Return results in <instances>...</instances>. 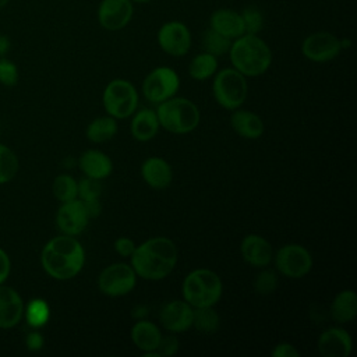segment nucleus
Returning <instances> with one entry per match:
<instances>
[{"mask_svg":"<svg viewBox=\"0 0 357 357\" xmlns=\"http://www.w3.org/2000/svg\"><path fill=\"white\" fill-rule=\"evenodd\" d=\"M130 258L135 275L148 280H159L176 266L177 247L166 237H155L135 247Z\"/></svg>","mask_w":357,"mask_h":357,"instance_id":"1","label":"nucleus"},{"mask_svg":"<svg viewBox=\"0 0 357 357\" xmlns=\"http://www.w3.org/2000/svg\"><path fill=\"white\" fill-rule=\"evenodd\" d=\"M85 254L82 245L68 234L49 240L40 254V264L46 273L57 280L74 278L84 266Z\"/></svg>","mask_w":357,"mask_h":357,"instance_id":"2","label":"nucleus"},{"mask_svg":"<svg viewBox=\"0 0 357 357\" xmlns=\"http://www.w3.org/2000/svg\"><path fill=\"white\" fill-rule=\"evenodd\" d=\"M229 56L233 68L244 77L261 75L272 63V52L268 43L258 35L251 33H244L233 39Z\"/></svg>","mask_w":357,"mask_h":357,"instance_id":"3","label":"nucleus"},{"mask_svg":"<svg viewBox=\"0 0 357 357\" xmlns=\"http://www.w3.org/2000/svg\"><path fill=\"white\" fill-rule=\"evenodd\" d=\"M222 280L209 269H195L187 275L183 283L184 300L195 308L212 307L222 296Z\"/></svg>","mask_w":357,"mask_h":357,"instance_id":"4","label":"nucleus"},{"mask_svg":"<svg viewBox=\"0 0 357 357\" xmlns=\"http://www.w3.org/2000/svg\"><path fill=\"white\" fill-rule=\"evenodd\" d=\"M156 116L159 124L173 134L190 132L199 123L198 107L185 98H173L159 103Z\"/></svg>","mask_w":357,"mask_h":357,"instance_id":"5","label":"nucleus"},{"mask_svg":"<svg viewBox=\"0 0 357 357\" xmlns=\"http://www.w3.org/2000/svg\"><path fill=\"white\" fill-rule=\"evenodd\" d=\"M212 91L216 102L220 106L234 110L244 103L248 86L245 77L240 71L236 68H223L216 74Z\"/></svg>","mask_w":357,"mask_h":357,"instance_id":"6","label":"nucleus"},{"mask_svg":"<svg viewBox=\"0 0 357 357\" xmlns=\"http://www.w3.org/2000/svg\"><path fill=\"white\" fill-rule=\"evenodd\" d=\"M138 105V93L134 85L126 79H113L103 92V106L116 119L131 116Z\"/></svg>","mask_w":357,"mask_h":357,"instance_id":"7","label":"nucleus"},{"mask_svg":"<svg viewBox=\"0 0 357 357\" xmlns=\"http://www.w3.org/2000/svg\"><path fill=\"white\" fill-rule=\"evenodd\" d=\"M180 79L174 70L158 67L152 70L142 82V93L152 103H162L170 99L178 89Z\"/></svg>","mask_w":357,"mask_h":357,"instance_id":"8","label":"nucleus"},{"mask_svg":"<svg viewBox=\"0 0 357 357\" xmlns=\"http://www.w3.org/2000/svg\"><path fill=\"white\" fill-rule=\"evenodd\" d=\"M137 282L132 266L127 264H113L102 271L98 278V287L102 293L117 297L130 293Z\"/></svg>","mask_w":357,"mask_h":357,"instance_id":"9","label":"nucleus"},{"mask_svg":"<svg viewBox=\"0 0 357 357\" xmlns=\"http://www.w3.org/2000/svg\"><path fill=\"white\" fill-rule=\"evenodd\" d=\"M275 265L278 271L284 276L298 279L310 272L312 266V258L303 245L286 244L278 251L275 257Z\"/></svg>","mask_w":357,"mask_h":357,"instance_id":"10","label":"nucleus"},{"mask_svg":"<svg viewBox=\"0 0 357 357\" xmlns=\"http://www.w3.org/2000/svg\"><path fill=\"white\" fill-rule=\"evenodd\" d=\"M340 50V39L336 35L326 31L310 33L301 43V52L304 57L315 63L333 60L339 56Z\"/></svg>","mask_w":357,"mask_h":357,"instance_id":"11","label":"nucleus"},{"mask_svg":"<svg viewBox=\"0 0 357 357\" xmlns=\"http://www.w3.org/2000/svg\"><path fill=\"white\" fill-rule=\"evenodd\" d=\"M158 43L165 53L180 57L191 47V32L181 21H167L158 31Z\"/></svg>","mask_w":357,"mask_h":357,"instance_id":"12","label":"nucleus"},{"mask_svg":"<svg viewBox=\"0 0 357 357\" xmlns=\"http://www.w3.org/2000/svg\"><path fill=\"white\" fill-rule=\"evenodd\" d=\"M132 15L134 3L131 0H102L96 11L98 22L106 31H120L126 28Z\"/></svg>","mask_w":357,"mask_h":357,"instance_id":"13","label":"nucleus"},{"mask_svg":"<svg viewBox=\"0 0 357 357\" xmlns=\"http://www.w3.org/2000/svg\"><path fill=\"white\" fill-rule=\"evenodd\" d=\"M88 213L81 199L63 202L56 215V225L63 234H79L88 225Z\"/></svg>","mask_w":357,"mask_h":357,"instance_id":"14","label":"nucleus"},{"mask_svg":"<svg viewBox=\"0 0 357 357\" xmlns=\"http://www.w3.org/2000/svg\"><path fill=\"white\" fill-rule=\"evenodd\" d=\"M24 317V301L17 290L0 284V329H10Z\"/></svg>","mask_w":357,"mask_h":357,"instance_id":"15","label":"nucleus"},{"mask_svg":"<svg viewBox=\"0 0 357 357\" xmlns=\"http://www.w3.org/2000/svg\"><path fill=\"white\" fill-rule=\"evenodd\" d=\"M194 310L187 301H170L160 311V322L170 332H183L192 325Z\"/></svg>","mask_w":357,"mask_h":357,"instance_id":"16","label":"nucleus"},{"mask_svg":"<svg viewBox=\"0 0 357 357\" xmlns=\"http://www.w3.org/2000/svg\"><path fill=\"white\" fill-rule=\"evenodd\" d=\"M318 350L324 357H347L351 351V337L344 329L331 328L319 336Z\"/></svg>","mask_w":357,"mask_h":357,"instance_id":"17","label":"nucleus"},{"mask_svg":"<svg viewBox=\"0 0 357 357\" xmlns=\"http://www.w3.org/2000/svg\"><path fill=\"white\" fill-rule=\"evenodd\" d=\"M209 28L231 40L245 33L240 11L231 8L215 10L209 18Z\"/></svg>","mask_w":357,"mask_h":357,"instance_id":"18","label":"nucleus"},{"mask_svg":"<svg viewBox=\"0 0 357 357\" xmlns=\"http://www.w3.org/2000/svg\"><path fill=\"white\" fill-rule=\"evenodd\" d=\"M241 255L250 265L264 268L272 259V247L264 237L250 234L241 241Z\"/></svg>","mask_w":357,"mask_h":357,"instance_id":"19","label":"nucleus"},{"mask_svg":"<svg viewBox=\"0 0 357 357\" xmlns=\"http://www.w3.org/2000/svg\"><path fill=\"white\" fill-rule=\"evenodd\" d=\"M142 178L148 185L155 190L166 188L173 178V172L170 165L162 158H149L141 166Z\"/></svg>","mask_w":357,"mask_h":357,"instance_id":"20","label":"nucleus"},{"mask_svg":"<svg viewBox=\"0 0 357 357\" xmlns=\"http://www.w3.org/2000/svg\"><path fill=\"white\" fill-rule=\"evenodd\" d=\"M79 167L86 177H92L96 180L105 178L112 173L113 165L107 155L100 151L89 149L85 151L79 158Z\"/></svg>","mask_w":357,"mask_h":357,"instance_id":"21","label":"nucleus"},{"mask_svg":"<svg viewBox=\"0 0 357 357\" xmlns=\"http://www.w3.org/2000/svg\"><path fill=\"white\" fill-rule=\"evenodd\" d=\"M230 121H231V127L234 128V131L244 138L254 139V138L261 137L264 132L262 120L252 112L236 110L231 114Z\"/></svg>","mask_w":357,"mask_h":357,"instance_id":"22","label":"nucleus"},{"mask_svg":"<svg viewBox=\"0 0 357 357\" xmlns=\"http://www.w3.org/2000/svg\"><path fill=\"white\" fill-rule=\"evenodd\" d=\"M160 337L162 333L159 328L149 321H138L131 329V339L134 344L144 353L156 350Z\"/></svg>","mask_w":357,"mask_h":357,"instance_id":"23","label":"nucleus"},{"mask_svg":"<svg viewBox=\"0 0 357 357\" xmlns=\"http://www.w3.org/2000/svg\"><path fill=\"white\" fill-rule=\"evenodd\" d=\"M159 120L156 112L151 109L139 110L131 121V134L138 141H148L158 134Z\"/></svg>","mask_w":357,"mask_h":357,"instance_id":"24","label":"nucleus"},{"mask_svg":"<svg viewBox=\"0 0 357 357\" xmlns=\"http://www.w3.org/2000/svg\"><path fill=\"white\" fill-rule=\"evenodd\" d=\"M331 314L337 322H349L357 315V296L353 290L340 291L331 305Z\"/></svg>","mask_w":357,"mask_h":357,"instance_id":"25","label":"nucleus"},{"mask_svg":"<svg viewBox=\"0 0 357 357\" xmlns=\"http://www.w3.org/2000/svg\"><path fill=\"white\" fill-rule=\"evenodd\" d=\"M218 70V57L202 52L197 54L188 66V74L197 81H204L212 77Z\"/></svg>","mask_w":357,"mask_h":357,"instance_id":"26","label":"nucleus"},{"mask_svg":"<svg viewBox=\"0 0 357 357\" xmlns=\"http://www.w3.org/2000/svg\"><path fill=\"white\" fill-rule=\"evenodd\" d=\"M117 124L113 117H98L86 128V137L92 142H105L114 137Z\"/></svg>","mask_w":357,"mask_h":357,"instance_id":"27","label":"nucleus"},{"mask_svg":"<svg viewBox=\"0 0 357 357\" xmlns=\"http://www.w3.org/2000/svg\"><path fill=\"white\" fill-rule=\"evenodd\" d=\"M231 39L223 36L222 33L216 32L215 29L212 28H208L205 32H204V36H202V46H204V50L215 57H219V56H223L226 53H229V49L231 46Z\"/></svg>","mask_w":357,"mask_h":357,"instance_id":"28","label":"nucleus"},{"mask_svg":"<svg viewBox=\"0 0 357 357\" xmlns=\"http://www.w3.org/2000/svg\"><path fill=\"white\" fill-rule=\"evenodd\" d=\"M24 314L29 326L40 328L49 321L50 308L45 300L33 298L28 303L26 307H24Z\"/></svg>","mask_w":357,"mask_h":357,"instance_id":"29","label":"nucleus"},{"mask_svg":"<svg viewBox=\"0 0 357 357\" xmlns=\"http://www.w3.org/2000/svg\"><path fill=\"white\" fill-rule=\"evenodd\" d=\"M219 315L212 307H199L194 310L192 325L205 333L215 332L219 328Z\"/></svg>","mask_w":357,"mask_h":357,"instance_id":"30","label":"nucleus"},{"mask_svg":"<svg viewBox=\"0 0 357 357\" xmlns=\"http://www.w3.org/2000/svg\"><path fill=\"white\" fill-rule=\"evenodd\" d=\"M18 158L6 145L0 144V184L11 181L18 173Z\"/></svg>","mask_w":357,"mask_h":357,"instance_id":"31","label":"nucleus"},{"mask_svg":"<svg viewBox=\"0 0 357 357\" xmlns=\"http://www.w3.org/2000/svg\"><path fill=\"white\" fill-rule=\"evenodd\" d=\"M53 194L61 202L75 199L78 197V183L68 174H60L53 181Z\"/></svg>","mask_w":357,"mask_h":357,"instance_id":"32","label":"nucleus"},{"mask_svg":"<svg viewBox=\"0 0 357 357\" xmlns=\"http://www.w3.org/2000/svg\"><path fill=\"white\" fill-rule=\"evenodd\" d=\"M240 15L243 20L245 33L258 35L262 31L265 20H264V14H262L261 8H258L254 4H250V6H245L240 11Z\"/></svg>","mask_w":357,"mask_h":357,"instance_id":"33","label":"nucleus"},{"mask_svg":"<svg viewBox=\"0 0 357 357\" xmlns=\"http://www.w3.org/2000/svg\"><path fill=\"white\" fill-rule=\"evenodd\" d=\"M102 194V185L100 181L92 177H85L78 181V195L82 201L99 198Z\"/></svg>","mask_w":357,"mask_h":357,"instance_id":"34","label":"nucleus"},{"mask_svg":"<svg viewBox=\"0 0 357 357\" xmlns=\"http://www.w3.org/2000/svg\"><path fill=\"white\" fill-rule=\"evenodd\" d=\"M278 287V278L272 271H262L254 280V289L259 294H269Z\"/></svg>","mask_w":357,"mask_h":357,"instance_id":"35","label":"nucleus"},{"mask_svg":"<svg viewBox=\"0 0 357 357\" xmlns=\"http://www.w3.org/2000/svg\"><path fill=\"white\" fill-rule=\"evenodd\" d=\"M18 81V68L7 57H0V84L13 86Z\"/></svg>","mask_w":357,"mask_h":357,"instance_id":"36","label":"nucleus"},{"mask_svg":"<svg viewBox=\"0 0 357 357\" xmlns=\"http://www.w3.org/2000/svg\"><path fill=\"white\" fill-rule=\"evenodd\" d=\"M178 350V339L174 335H167V336H162L160 342L156 347V350H153L156 353L158 357L160 356H173L176 354Z\"/></svg>","mask_w":357,"mask_h":357,"instance_id":"37","label":"nucleus"},{"mask_svg":"<svg viewBox=\"0 0 357 357\" xmlns=\"http://www.w3.org/2000/svg\"><path fill=\"white\" fill-rule=\"evenodd\" d=\"M114 250L121 255V257H131L134 250H135V244L131 238L127 237H120L116 240L114 243Z\"/></svg>","mask_w":357,"mask_h":357,"instance_id":"38","label":"nucleus"},{"mask_svg":"<svg viewBox=\"0 0 357 357\" xmlns=\"http://www.w3.org/2000/svg\"><path fill=\"white\" fill-rule=\"evenodd\" d=\"M273 357H297L298 351L290 343H279L272 350Z\"/></svg>","mask_w":357,"mask_h":357,"instance_id":"39","label":"nucleus"},{"mask_svg":"<svg viewBox=\"0 0 357 357\" xmlns=\"http://www.w3.org/2000/svg\"><path fill=\"white\" fill-rule=\"evenodd\" d=\"M43 343H45V339L39 332H31L25 337V344L31 351L40 350L43 347Z\"/></svg>","mask_w":357,"mask_h":357,"instance_id":"40","label":"nucleus"},{"mask_svg":"<svg viewBox=\"0 0 357 357\" xmlns=\"http://www.w3.org/2000/svg\"><path fill=\"white\" fill-rule=\"evenodd\" d=\"M10 271H11L10 257L3 248H0V284L6 282V279L10 275Z\"/></svg>","mask_w":357,"mask_h":357,"instance_id":"41","label":"nucleus"},{"mask_svg":"<svg viewBox=\"0 0 357 357\" xmlns=\"http://www.w3.org/2000/svg\"><path fill=\"white\" fill-rule=\"evenodd\" d=\"M82 201V199H81ZM84 206H85V211L88 213V218H96L100 215V211H102V205L99 202V198H93V199H86V201H82Z\"/></svg>","mask_w":357,"mask_h":357,"instance_id":"42","label":"nucleus"},{"mask_svg":"<svg viewBox=\"0 0 357 357\" xmlns=\"http://www.w3.org/2000/svg\"><path fill=\"white\" fill-rule=\"evenodd\" d=\"M11 49V40L7 35L0 33V57H6V54Z\"/></svg>","mask_w":357,"mask_h":357,"instance_id":"43","label":"nucleus"},{"mask_svg":"<svg viewBox=\"0 0 357 357\" xmlns=\"http://www.w3.org/2000/svg\"><path fill=\"white\" fill-rule=\"evenodd\" d=\"M8 3H10V0H0V8L6 7Z\"/></svg>","mask_w":357,"mask_h":357,"instance_id":"44","label":"nucleus"},{"mask_svg":"<svg viewBox=\"0 0 357 357\" xmlns=\"http://www.w3.org/2000/svg\"><path fill=\"white\" fill-rule=\"evenodd\" d=\"M132 3H148V1H151V0H131Z\"/></svg>","mask_w":357,"mask_h":357,"instance_id":"45","label":"nucleus"}]
</instances>
